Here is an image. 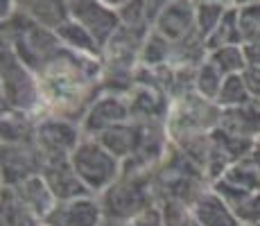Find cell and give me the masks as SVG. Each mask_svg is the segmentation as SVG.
Listing matches in <instances>:
<instances>
[{
	"label": "cell",
	"instance_id": "obj_35",
	"mask_svg": "<svg viewBox=\"0 0 260 226\" xmlns=\"http://www.w3.org/2000/svg\"><path fill=\"white\" fill-rule=\"evenodd\" d=\"M43 226H48V224H43Z\"/></svg>",
	"mask_w": 260,
	"mask_h": 226
},
{
	"label": "cell",
	"instance_id": "obj_19",
	"mask_svg": "<svg viewBox=\"0 0 260 226\" xmlns=\"http://www.w3.org/2000/svg\"><path fill=\"white\" fill-rule=\"evenodd\" d=\"M208 61L213 63L224 77H231V75H240L247 68L244 61V52L242 45H224V48H215L208 50Z\"/></svg>",
	"mask_w": 260,
	"mask_h": 226
},
{
	"label": "cell",
	"instance_id": "obj_12",
	"mask_svg": "<svg viewBox=\"0 0 260 226\" xmlns=\"http://www.w3.org/2000/svg\"><path fill=\"white\" fill-rule=\"evenodd\" d=\"M104 222V210L95 195L57 202L54 210L43 224L48 226H100Z\"/></svg>",
	"mask_w": 260,
	"mask_h": 226
},
{
	"label": "cell",
	"instance_id": "obj_14",
	"mask_svg": "<svg viewBox=\"0 0 260 226\" xmlns=\"http://www.w3.org/2000/svg\"><path fill=\"white\" fill-rule=\"evenodd\" d=\"M192 217L199 226H242L233 206L213 188H206L192 204Z\"/></svg>",
	"mask_w": 260,
	"mask_h": 226
},
{
	"label": "cell",
	"instance_id": "obj_9",
	"mask_svg": "<svg viewBox=\"0 0 260 226\" xmlns=\"http://www.w3.org/2000/svg\"><path fill=\"white\" fill-rule=\"evenodd\" d=\"M132 120L129 98L122 93H100L82 120L84 136H98L107 129Z\"/></svg>",
	"mask_w": 260,
	"mask_h": 226
},
{
	"label": "cell",
	"instance_id": "obj_20",
	"mask_svg": "<svg viewBox=\"0 0 260 226\" xmlns=\"http://www.w3.org/2000/svg\"><path fill=\"white\" fill-rule=\"evenodd\" d=\"M224 79L226 77L206 59L202 66L194 70V93L206 98V100H211V102H217Z\"/></svg>",
	"mask_w": 260,
	"mask_h": 226
},
{
	"label": "cell",
	"instance_id": "obj_17",
	"mask_svg": "<svg viewBox=\"0 0 260 226\" xmlns=\"http://www.w3.org/2000/svg\"><path fill=\"white\" fill-rule=\"evenodd\" d=\"M9 188H14V192L23 199V204L27 206L29 210H34L43 222H46L48 215L54 210V206H57V197L52 195L48 181L43 179L41 174H34V177L21 181L18 185H9Z\"/></svg>",
	"mask_w": 260,
	"mask_h": 226
},
{
	"label": "cell",
	"instance_id": "obj_23",
	"mask_svg": "<svg viewBox=\"0 0 260 226\" xmlns=\"http://www.w3.org/2000/svg\"><path fill=\"white\" fill-rule=\"evenodd\" d=\"M236 12L242 45L260 41V5H244V7H236Z\"/></svg>",
	"mask_w": 260,
	"mask_h": 226
},
{
	"label": "cell",
	"instance_id": "obj_1",
	"mask_svg": "<svg viewBox=\"0 0 260 226\" xmlns=\"http://www.w3.org/2000/svg\"><path fill=\"white\" fill-rule=\"evenodd\" d=\"M41 115H57L82 124L102 93V57H88L63 45L37 70Z\"/></svg>",
	"mask_w": 260,
	"mask_h": 226
},
{
	"label": "cell",
	"instance_id": "obj_26",
	"mask_svg": "<svg viewBox=\"0 0 260 226\" xmlns=\"http://www.w3.org/2000/svg\"><path fill=\"white\" fill-rule=\"evenodd\" d=\"M242 79L253 102H260V66H247L242 70Z\"/></svg>",
	"mask_w": 260,
	"mask_h": 226
},
{
	"label": "cell",
	"instance_id": "obj_24",
	"mask_svg": "<svg viewBox=\"0 0 260 226\" xmlns=\"http://www.w3.org/2000/svg\"><path fill=\"white\" fill-rule=\"evenodd\" d=\"M233 210H236L240 224L260 226V190L251 192L247 199H244V202H240Z\"/></svg>",
	"mask_w": 260,
	"mask_h": 226
},
{
	"label": "cell",
	"instance_id": "obj_18",
	"mask_svg": "<svg viewBox=\"0 0 260 226\" xmlns=\"http://www.w3.org/2000/svg\"><path fill=\"white\" fill-rule=\"evenodd\" d=\"M0 202H3L0 226H43V219L23 204V199L14 192V188L3 185Z\"/></svg>",
	"mask_w": 260,
	"mask_h": 226
},
{
	"label": "cell",
	"instance_id": "obj_5",
	"mask_svg": "<svg viewBox=\"0 0 260 226\" xmlns=\"http://www.w3.org/2000/svg\"><path fill=\"white\" fill-rule=\"evenodd\" d=\"M71 163L75 172H77V177L82 179V183L91 190L95 197H100L122 174V160L116 154L109 152L93 136H84L82 143L73 152Z\"/></svg>",
	"mask_w": 260,
	"mask_h": 226
},
{
	"label": "cell",
	"instance_id": "obj_25",
	"mask_svg": "<svg viewBox=\"0 0 260 226\" xmlns=\"http://www.w3.org/2000/svg\"><path fill=\"white\" fill-rule=\"evenodd\" d=\"M132 226H166V217H163V210H161V206H158V202L141 210V213L132 219Z\"/></svg>",
	"mask_w": 260,
	"mask_h": 226
},
{
	"label": "cell",
	"instance_id": "obj_32",
	"mask_svg": "<svg viewBox=\"0 0 260 226\" xmlns=\"http://www.w3.org/2000/svg\"><path fill=\"white\" fill-rule=\"evenodd\" d=\"M208 3H219L224 7H236V0H208Z\"/></svg>",
	"mask_w": 260,
	"mask_h": 226
},
{
	"label": "cell",
	"instance_id": "obj_6",
	"mask_svg": "<svg viewBox=\"0 0 260 226\" xmlns=\"http://www.w3.org/2000/svg\"><path fill=\"white\" fill-rule=\"evenodd\" d=\"M82 124L73 122V120L57 118V115H39L37 147L43 156V163L71 158L77 145L82 143Z\"/></svg>",
	"mask_w": 260,
	"mask_h": 226
},
{
	"label": "cell",
	"instance_id": "obj_22",
	"mask_svg": "<svg viewBox=\"0 0 260 226\" xmlns=\"http://www.w3.org/2000/svg\"><path fill=\"white\" fill-rule=\"evenodd\" d=\"M253 102L251 95L247 90V84L242 79V73L240 75H231V77L224 79L222 90H219L217 98V107L219 109H236V107H244V104Z\"/></svg>",
	"mask_w": 260,
	"mask_h": 226
},
{
	"label": "cell",
	"instance_id": "obj_31",
	"mask_svg": "<svg viewBox=\"0 0 260 226\" xmlns=\"http://www.w3.org/2000/svg\"><path fill=\"white\" fill-rule=\"evenodd\" d=\"M244 5H260V0H236V7H244Z\"/></svg>",
	"mask_w": 260,
	"mask_h": 226
},
{
	"label": "cell",
	"instance_id": "obj_4",
	"mask_svg": "<svg viewBox=\"0 0 260 226\" xmlns=\"http://www.w3.org/2000/svg\"><path fill=\"white\" fill-rule=\"evenodd\" d=\"M3 111L41 115V90L37 73L29 70L7 45L3 43Z\"/></svg>",
	"mask_w": 260,
	"mask_h": 226
},
{
	"label": "cell",
	"instance_id": "obj_28",
	"mask_svg": "<svg viewBox=\"0 0 260 226\" xmlns=\"http://www.w3.org/2000/svg\"><path fill=\"white\" fill-rule=\"evenodd\" d=\"M102 3H104V5H109V7H113V9H118V12H120V9H124L129 3H134V0H102Z\"/></svg>",
	"mask_w": 260,
	"mask_h": 226
},
{
	"label": "cell",
	"instance_id": "obj_8",
	"mask_svg": "<svg viewBox=\"0 0 260 226\" xmlns=\"http://www.w3.org/2000/svg\"><path fill=\"white\" fill-rule=\"evenodd\" d=\"M43 156L37 147V136L21 143H3V185H18L21 181L41 174Z\"/></svg>",
	"mask_w": 260,
	"mask_h": 226
},
{
	"label": "cell",
	"instance_id": "obj_34",
	"mask_svg": "<svg viewBox=\"0 0 260 226\" xmlns=\"http://www.w3.org/2000/svg\"><path fill=\"white\" fill-rule=\"evenodd\" d=\"M242 226H247V224H242Z\"/></svg>",
	"mask_w": 260,
	"mask_h": 226
},
{
	"label": "cell",
	"instance_id": "obj_33",
	"mask_svg": "<svg viewBox=\"0 0 260 226\" xmlns=\"http://www.w3.org/2000/svg\"><path fill=\"white\" fill-rule=\"evenodd\" d=\"M190 226H199V224H190Z\"/></svg>",
	"mask_w": 260,
	"mask_h": 226
},
{
	"label": "cell",
	"instance_id": "obj_3",
	"mask_svg": "<svg viewBox=\"0 0 260 226\" xmlns=\"http://www.w3.org/2000/svg\"><path fill=\"white\" fill-rule=\"evenodd\" d=\"M219 115H222V109L217 107V102L202 98L194 90L179 95L170 104L166 122L170 143H179V140L192 138V136L215 132L219 127Z\"/></svg>",
	"mask_w": 260,
	"mask_h": 226
},
{
	"label": "cell",
	"instance_id": "obj_29",
	"mask_svg": "<svg viewBox=\"0 0 260 226\" xmlns=\"http://www.w3.org/2000/svg\"><path fill=\"white\" fill-rule=\"evenodd\" d=\"M251 158L256 160V165H258V170H260V138L256 140V145H253V149H251Z\"/></svg>",
	"mask_w": 260,
	"mask_h": 226
},
{
	"label": "cell",
	"instance_id": "obj_16",
	"mask_svg": "<svg viewBox=\"0 0 260 226\" xmlns=\"http://www.w3.org/2000/svg\"><path fill=\"white\" fill-rule=\"evenodd\" d=\"M219 129L238 138L258 140L260 138V102H249L244 107L222 109Z\"/></svg>",
	"mask_w": 260,
	"mask_h": 226
},
{
	"label": "cell",
	"instance_id": "obj_13",
	"mask_svg": "<svg viewBox=\"0 0 260 226\" xmlns=\"http://www.w3.org/2000/svg\"><path fill=\"white\" fill-rule=\"evenodd\" d=\"M41 177L48 181L52 195L57 197V202H68V199H77V197H88L93 195L86 185L82 183V179L75 172L71 158L66 160H48L43 163Z\"/></svg>",
	"mask_w": 260,
	"mask_h": 226
},
{
	"label": "cell",
	"instance_id": "obj_10",
	"mask_svg": "<svg viewBox=\"0 0 260 226\" xmlns=\"http://www.w3.org/2000/svg\"><path fill=\"white\" fill-rule=\"evenodd\" d=\"M129 98V109H132V120L136 122H168V113H170V95L156 84H136L132 88Z\"/></svg>",
	"mask_w": 260,
	"mask_h": 226
},
{
	"label": "cell",
	"instance_id": "obj_30",
	"mask_svg": "<svg viewBox=\"0 0 260 226\" xmlns=\"http://www.w3.org/2000/svg\"><path fill=\"white\" fill-rule=\"evenodd\" d=\"M100 226H132V222H120V219H104Z\"/></svg>",
	"mask_w": 260,
	"mask_h": 226
},
{
	"label": "cell",
	"instance_id": "obj_7",
	"mask_svg": "<svg viewBox=\"0 0 260 226\" xmlns=\"http://www.w3.org/2000/svg\"><path fill=\"white\" fill-rule=\"evenodd\" d=\"M68 7L71 18L82 25L102 50L122 25L118 9L104 5L102 0H68Z\"/></svg>",
	"mask_w": 260,
	"mask_h": 226
},
{
	"label": "cell",
	"instance_id": "obj_15",
	"mask_svg": "<svg viewBox=\"0 0 260 226\" xmlns=\"http://www.w3.org/2000/svg\"><path fill=\"white\" fill-rule=\"evenodd\" d=\"M143 136H145V122L127 120V122L116 124V127L107 129V132L93 136V138H98L109 152L116 154L124 163V160H129L138 152V147H141V143H143Z\"/></svg>",
	"mask_w": 260,
	"mask_h": 226
},
{
	"label": "cell",
	"instance_id": "obj_11",
	"mask_svg": "<svg viewBox=\"0 0 260 226\" xmlns=\"http://www.w3.org/2000/svg\"><path fill=\"white\" fill-rule=\"evenodd\" d=\"M194 12H197V0H172L156 18L152 29H156L168 41L181 43L197 34Z\"/></svg>",
	"mask_w": 260,
	"mask_h": 226
},
{
	"label": "cell",
	"instance_id": "obj_2",
	"mask_svg": "<svg viewBox=\"0 0 260 226\" xmlns=\"http://www.w3.org/2000/svg\"><path fill=\"white\" fill-rule=\"evenodd\" d=\"M156 170H122L116 183L100 195L104 219L132 222L141 210L156 204Z\"/></svg>",
	"mask_w": 260,
	"mask_h": 226
},
{
	"label": "cell",
	"instance_id": "obj_27",
	"mask_svg": "<svg viewBox=\"0 0 260 226\" xmlns=\"http://www.w3.org/2000/svg\"><path fill=\"white\" fill-rule=\"evenodd\" d=\"M242 52H244V61H247V66H260V41L244 43Z\"/></svg>",
	"mask_w": 260,
	"mask_h": 226
},
{
	"label": "cell",
	"instance_id": "obj_21",
	"mask_svg": "<svg viewBox=\"0 0 260 226\" xmlns=\"http://www.w3.org/2000/svg\"><path fill=\"white\" fill-rule=\"evenodd\" d=\"M229 7L219 3H208V0H197V12H194V25H197V34L208 41V37L217 29L219 21L224 18Z\"/></svg>",
	"mask_w": 260,
	"mask_h": 226
}]
</instances>
